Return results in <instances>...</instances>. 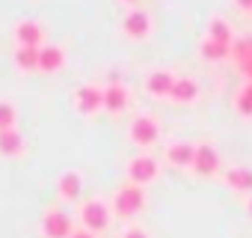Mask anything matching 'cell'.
<instances>
[{
    "mask_svg": "<svg viewBox=\"0 0 252 238\" xmlns=\"http://www.w3.org/2000/svg\"><path fill=\"white\" fill-rule=\"evenodd\" d=\"M128 89H125L122 83H110V86H104V107L110 110V113H122L125 107H128Z\"/></svg>",
    "mask_w": 252,
    "mask_h": 238,
    "instance_id": "5bb4252c",
    "label": "cell"
},
{
    "mask_svg": "<svg viewBox=\"0 0 252 238\" xmlns=\"http://www.w3.org/2000/svg\"><path fill=\"white\" fill-rule=\"evenodd\" d=\"M193 170L199 176H214L220 170V155L211 143H199L196 146V158H193Z\"/></svg>",
    "mask_w": 252,
    "mask_h": 238,
    "instance_id": "ba28073f",
    "label": "cell"
},
{
    "mask_svg": "<svg viewBox=\"0 0 252 238\" xmlns=\"http://www.w3.org/2000/svg\"><path fill=\"white\" fill-rule=\"evenodd\" d=\"M80 217H83V226H86V232H101L104 226H107V220H110V208H107V202L104 199H89L86 205H83V211H80Z\"/></svg>",
    "mask_w": 252,
    "mask_h": 238,
    "instance_id": "52a82bcc",
    "label": "cell"
},
{
    "mask_svg": "<svg viewBox=\"0 0 252 238\" xmlns=\"http://www.w3.org/2000/svg\"><path fill=\"white\" fill-rule=\"evenodd\" d=\"M169 98H172V101H181V104H190V101L199 98V83H196L193 78H175Z\"/></svg>",
    "mask_w": 252,
    "mask_h": 238,
    "instance_id": "9a60e30c",
    "label": "cell"
},
{
    "mask_svg": "<svg viewBox=\"0 0 252 238\" xmlns=\"http://www.w3.org/2000/svg\"><path fill=\"white\" fill-rule=\"evenodd\" d=\"M42 232H45L48 238H68V235H71V220H68V214H63V211H48L45 220H42Z\"/></svg>",
    "mask_w": 252,
    "mask_h": 238,
    "instance_id": "30bf717a",
    "label": "cell"
},
{
    "mask_svg": "<svg viewBox=\"0 0 252 238\" xmlns=\"http://www.w3.org/2000/svg\"><path fill=\"white\" fill-rule=\"evenodd\" d=\"M74 107H77V113H83V116H95V113L104 107V89L95 86V83L77 86V89H74Z\"/></svg>",
    "mask_w": 252,
    "mask_h": 238,
    "instance_id": "3957f363",
    "label": "cell"
},
{
    "mask_svg": "<svg viewBox=\"0 0 252 238\" xmlns=\"http://www.w3.org/2000/svg\"><path fill=\"white\" fill-rule=\"evenodd\" d=\"M193 158H196V146L193 143L178 140V143H169L166 146V161L172 167H193Z\"/></svg>",
    "mask_w": 252,
    "mask_h": 238,
    "instance_id": "8fae6325",
    "label": "cell"
},
{
    "mask_svg": "<svg viewBox=\"0 0 252 238\" xmlns=\"http://www.w3.org/2000/svg\"><path fill=\"white\" fill-rule=\"evenodd\" d=\"M234 107L240 116H252V83H243L240 92L234 95Z\"/></svg>",
    "mask_w": 252,
    "mask_h": 238,
    "instance_id": "44dd1931",
    "label": "cell"
},
{
    "mask_svg": "<svg viewBox=\"0 0 252 238\" xmlns=\"http://www.w3.org/2000/svg\"><path fill=\"white\" fill-rule=\"evenodd\" d=\"M24 152V137L18 128H9V131H0V155L3 158H15Z\"/></svg>",
    "mask_w": 252,
    "mask_h": 238,
    "instance_id": "e0dca14e",
    "label": "cell"
},
{
    "mask_svg": "<svg viewBox=\"0 0 252 238\" xmlns=\"http://www.w3.org/2000/svg\"><path fill=\"white\" fill-rule=\"evenodd\" d=\"M172 83H175V75H172L169 69H155V72H149V78H146V89H149L152 95H158V98H169Z\"/></svg>",
    "mask_w": 252,
    "mask_h": 238,
    "instance_id": "9c48e42d",
    "label": "cell"
},
{
    "mask_svg": "<svg viewBox=\"0 0 252 238\" xmlns=\"http://www.w3.org/2000/svg\"><path fill=\"white\" fill-rule=\"evenodd\" d=\"M63 63H65V54H63V48H57V45H48V42L39 48V72H57Z\"/></svg>",
    "mask_w": 252,
    "mask_h": 238,
    "instance_id": "2e32d148",
    "label": "cell"
},
{
    "mask_svg": "<svg viewBox=\"0 0 252 238\" xmlns=\"http://www.w3.org/2000/svg\"><path fill=\"white\" fill-rule=\"evenodd\" d=\"M143 205H146V194H143V188H137V185H125V188L116 194V199H113V208H116L119 217H131V214H137Z\"/></svg>",
    "mask_w": 252,
    "mask_h": 238,
    "instance_id": "7a4b0ae2",
    "label": "cell"
},
{
    "mask_svg": "<svg viewBox=\"0 0 252 238\" xmlns=\"http://www.w3.org/2000/svg\"><path fill=\"white\" fill-rule=\"evenodd\" d=\"M128 179H131V185H137V188L155 182V179H158V161H155L152 155H137V158H131V164H128Z\"/></svg>",
    "mask_w": 252,
    "mask_h": 238,
    "instance_id": "277c9868",
    "label": "cell"
},
{
    "mask_svg": "<svg viewBox=\"0 0 252 238\" xmlns=\"http://www.w3.org/2000/svg\"><path fill=\"white\" fill-rule=\"evenodd\" d=\"M246 205H249V214H252V197H249V202H246Z\"/></svg>",
    "mask_w": 252,
    "mask_h": 238,
    "instance_id": "4316f807",
    "label": "cell"
},
{
    "mask_svg": "<svg viewBox=\"0 0 252 238\" xmlns=\"http://www.w3.org/2000/svg\"><path fill=\"white\" fill-rule=\"evenodd\" d=\"M128 134H131V140H134L137 146L149 149V146H155V143H158V137H160V125H158V119H155V116L140 113V116H134V119H131Z\"/></svg>",
    "mask_w": 252,
    "mask_h": 238,
    "instance_id": "6da1fadb",
    "label": "cell"
},
{
    "mask_svg": "<svg viewBox=\"0 0 252 238\" xmlns=\"http://www.w3.org/2000/svg\"><path fill=\"white\" fill-rule=\"evenodd\" d=\"M208 39H214V42H222V45H231L234 42V33H231V27L222 21V18H211V24H208V33H205Z\"/></svg>",
    "mask_w": 252,
    "mask_h": 238,
    "instance_id": "d6986e66",
    "label": "cell"
},
{
    "mask_svg": "<svg viewBox=\"0 0 252 238\" xmlns=\"http://www.w3.org/2000/svg\"><path fill=\"white\" fill-rule=\"evenodd\" d=\"M199 54L205 57V60H211V63H220V60H228L231 57V45H222V42H214V39H202V45H199Z\"/></svg>",
    "mask_w": 252,
    "mask_h": 238,
    "instance_id": "ac0fdd59",
    "label": "cell"
},
{
    "mask_svg": "<svg viewBox=\"0 0 252 238\" xmlns=\"http://www.w3.org/2000/svg\"><path fill=\"white\" fill-rule=\"evenodd\" d=\"M15 66L21 72L39 69V48H15Z\"/></svg>",
    "mask_w": 252,
    "mask_h": 238,
    "instance_id": "ffe728a7",
    "label": "cell"
},
{
    "mask_svg": "<svg viewBox=\"0 0 252 238\" xmlns=\"http://www.w3.org/2000/svg\"><path fill=\"white\" fill-rule=\"evenodd\" d=\"M225 185L234 188V191H243V194H252V167H228L222 173Z\"/></svg>",
    "mask_w": 252,
    "mask_h": 238,
    "instance_id": "4fadbf2b",
    "label": "cell"
},
{
    "mask_svg": "<svg viewBox=\"0 0 252 238\" xmlns=\"http://www.w3.org/2000/svg\"><path fill=\"white\" fill-rule=\"evenodd\" d=\"M15 45L18 48H42L45 45V27L39 21H18L15 24Z\"/></svg>",
    "mask_w": 252,
    "mask_h": 238,
    "instance_id": "8992f818",
    "label": "cell"
},
{
    "mask_svg": "<svg viewBox=\"0 0 252 238\" xmlns=\"http://www.w3.org/2000/svg\"><path fill=\"white\" fill-rule=\"evenodd\" d=\"M122 30L125 36H131V39H146L152 33V15L146 9H128V15L122 18Z\"/></svg>",
    "mask_w": 252,
    "mask_h": 238,
    "instance_id": "5b68a950",
    "label": "cell"
},
{
    "mask_svg": "<svg viewBox=\"0 0 252 238\" xmlns=\"http://www.w3.org/2000/svg\"><path fill=\"white\" fill-rule=\"evenodd\" d=\"M15 119H18L15 107H12L9 101H0V131H9V128H15Z\"/></svg>",
    "mask_w": 252,
    "mask_h": 238,
    "instance_id": "7402d4cb",
    "label": "cell"
},
{
    "mask_svg": "<svg viewBox=\"0 0 252 238\" xmlns=\"http://www.w3.org/2000/svg\"><path fill=\"white\" fill-rule=\"evenodd\" d=\"M68 238H95V235H92V232H86V229H80V232H71Z\"/></svg>",
    "mask_w": 252,
    "mask_h": 238,
    "instance_id": "d4e9b609",
    "label": "cell"
},
{
    "mask_svg": "<svg viewBox=\"0 0 252 238\" xmlns=\"http://www.w3.org/2000/svg\"><path fill=\"white\" fill-rule=\"evenodd\" d=\"M122 3H128V6H131V9H134V6H137V3H140V0H122Z\"/></svg>",
    "mask_w": 252,
    "mask_h": 238,
    "instance_id": "484cf974",
    "label": "cell"
},
{
    "mask_svg": "<svg viewBox=\"0 0 252 238\" xmlns=\"http://www.w3.org/2000/svg\"><path fill=\"white\" fill-rule=\"evenodd\" d=\"M234 3H237L243 12H252V0H234Z\"/></svg>",
    "mask_w": 252,
    "mask_h": 238,
    "instance_id": "cb8c5ba5",
    "label": "cell"
},
{
    "mask_svg": "<svg viewBox=\"0 0 252 238\" xmlns=\"http://www.w3.org/2000/svg\"><path fill=\"white\" fill-rule=\"evenodd\" d=\"M125 238H149L143 229H128V232H125Z\"/></svg>",
    "mask_w": 252,
    "mask_h": 238,
    "instance_id": "603a6c76",
    "label": "cell"
},
{
    "mask_svg": "<svg viewBox=\"0 0 252 238\" xmlns=\"http://www.w3.org/2000/svg\"><path fill=\"white\" fill-rule=\"evenodd\" d=\"M57 191H60L63 199H77L80 191H83V179H80V173H77V170H65V173L57 179Z\"/></svg>",
    "mask_w": 252,
    "mask_h": 238,
    "instance_id": "7c38bea8",
    "label": "cell"
}]
</instances>
